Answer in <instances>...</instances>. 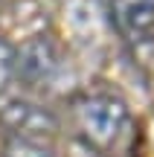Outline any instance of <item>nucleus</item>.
Returning <instances> with one entry per match:
<instances>
[{"label": "nucleus", "instance_id": "obj_1", "mask_svg": "<svg viewBox=\"0 0 154 157\" xmlns=\"http://www.w3.org/2000/svg\"><path fill=\"white\" fill-rule=\"evenodd\" d=\"M131 122L128 105L114 93H81L73 99V128L87 148L111 154Z\"/></svg>", "mask_w": 154, "mask_h": 157}, {"label": "nucleus", "instance_id": "obj_2", "mask_svg": "<svg viewBox=\"0 0 154 157\" xmlns=\"http://www.w3.org/2000/svg\"><path fill=\"white\" fill-rule=\"evenodd\" d=\"M0 128H3V137L52 143V137L58 131V122H55V117L50 111L21 99V102H9L0 111Z\"/></svg>", "mask_w": 154, "mask_h": 157}, {"label": "nucleus", "instance_id": "obj_3", "mask_svg": "<svg viewBox=\"0 0 154 157\" xmlns=\"http://www.w3.org/2000/svg\"><path fill=\"white\" fill-rule=\"evenodd\" d=\"M58 73V50L47 35H35L17 50V78L29 87H44Z\"/></svg>", "mask_w": 154, "mask_h": 157}, {"label": "nucleus", "instance_id": "obj_4", "mask_svg": "<svg viewBox=\"0 0 154 157\" xmlns=\"http://www.w3.org/2000/svg\"><path fill=\"white\" fill-rule=\"evenodd\" d=\"M111 21L131 44L154 41V0H111Z\"/></svg>", "mask_w": 154, "mask_h": 157}, {"label": "nucleus", "instance_id": "obj_5", "mask_svg": "<svg viewBox=\"0 0 154 157\" xmlns=\"http://www.w3.org/2000/svg\"><path fill=\"white\" fill-rule=\"evenodd\" d=\"M3 157H52V143L3 137Z\"/></svg>", "mask_w": 154, "mask_h": 157}, {"label": "nucleus", "instance_id": "obj_6", "mask_svg": "<svg viewBox=\"0 0 154 157\" xmlns=\"http://www.w3.org/2000/svg\"><path fill=\"white\" fill-rule=\"evenodd\" d=\"M15 76H17V47H12L6 38H0V96L9 90Z\"/></svg>", "mask_w": 154, "mask_h": 157}]
</instances>
